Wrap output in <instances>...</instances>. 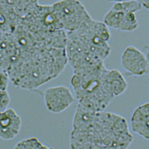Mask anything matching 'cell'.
I'll list each match as a JSON object with an SVG mask.
<instances>
[{
	"label": "cell",
	"mask_w": 149,
	"mask_h": 149,
	"mask_svg": "<svg viewBox=\"0 0 149 149\" xmlns=\"http://www.w3.org/2000/svg\"><path fill=\"white\" fill-rule=\"evenodd\" d=\"M51 7L61 28L66 32L77 30L92 18L79 0H58Z\"/></svg>",
	"instance_id": "277c9868"
},
{
	"label": "cell",
	"mask_w": 149,
	"mask_h": 149,
	"mask_svg": "<svg viewBox=\"0 0 149 149\" xmlns=\"http://www.w3.org/2000/svg\"><path fill=\"white\" fill-rule=\"evenodd\" d=\"M13 149H54L49 147L36 137H29L22 139L14 147Z\"/></svg>",
	"instance_id": "8fae6325"
},
{
	"label": "cell",
	"mask_w": 149,
	"mask_h": 149,
	"mask_svg": "<svg viewBox=\"0 0 149 149\" xmlns=\"http://www.w3.org/2000/svg\"><path fill=\"white\" fill-rule=\"evenodd\" d=\"M131 130L148 140L149 139V103L146 102L137 106L130 118Z\"/></svg>",
	"instance_id": "ba28073f"
},
{
	"label": "cell",
	"mask_w": 149,
	"mask_h": 149,
	"mask_svg": "<svg viewBox=\"0 0 149 149\" xmlns=\"http://www.w3.org/2000/svg\"><path fill=\"white\" fill-rule=\"evenodd\" d=\"M0 2L13 9L20 17L24 16L39 3L38 0H0Z\"/></svg>",
	"instance_id": "30bf717a"
},
{
	"label": "cell",
	"mask_w": 149,
	"mask_h": 149,
	"mask_svg": "<svg viewBox=\"0 0 149 149\" xmlns=\"http://www.w3.org/2000/svg\"><path fill=\"white\" fill-rule=\"evenodd\" d=\"M22 119L11 108L0 112V139L10 140L19 133L22 127Z\"/></svg>",
	"instance_id": "52a82bcc"
},
{
	"label": "cell",
	"mask_w": 149,
	"mask_h": 149,
	"mask_svg": "<svg viewBox=\"0 0 149 149\" xmlns=\"http://www.w3.org/2000/svg\"><path fill=\"white\" fill-rule=\"evenodd\" d=\"M43 99L49 112L59 113L71 106L74 101V96L69 87L59 85L45 89L43 93Z\"/></svg>",
	"instance_id": "5b68a950"
},
{
	"label": "cell",
	"mask_w": 149,
	"mask_h": 149,
	"mask_svg": "<svg viewBox=\"0 0 149 149\" xmlns=\"http://www.w3.org/2000/svg\"><path fill=\"white\" fill-rule=\"evenodd\" d=\"M103 79L105 87L114 98L123 94L127 88V80L122 73L116 69H107Z\"/></svg>",
	"instance_id": "9c48e42d"
},
{
	"label": "cell",
	"mask_w": 149,
	"mask_h": 149,
	"mask_svg": "<svg viewBox=\"0 0 149 149\" xmlns=\"http://www.w3.org/2000/svg\"><path fill=\"white\" fill-rule=\"evenodd\" d=\"M104 61L73 70L70 83L78 104L93 111H105L115 99L106 88Z\"/></svg>",
	"instance_id": "7a4b0ae2"
},
{
	"label": "cell",
	"mask_w": 149,
	"mask_h": 149,
	"mask_svg": "<svg viewBox=\"0 0 149 149\" xmlns=\"http://www.w3.org/2000/svg\"><path fill=\"white\" fill-rule=\"evenodd\" d=\"M105 1L108 2H122V1H129V0H105Z\"/></svg>",
	"instance_id": "7c38bea8"
},
{
	"label": "cell",
	"mask_w": 149,
	"mask_h": 149,
	"mask_svg": "<svg viewBox=\"0 0 149 149\" xmlns=\"http://www.w3.org/2000/svg\"><path fill=\"white\" fill-rule=\"evenodd\" d=\"M120 64L130 75L141 76L147 74L149 70L148 53L145 54L133 45H129L121 54Z\"/></svg>",
	"instance_id": "8992f818"
},
{
	"label": "cell",
	"mask_w": 149,
	"mask_h": 149,
	"mask_svg": "<svg viewBox=\"0 0 149 149\" xmlns=\"http://www.w3.org/2000/svg\"><path fill=\"white\" fill-rule=\"evenodd\" d=\"M133 137L126 119L108 111L77 104L72 119L70 149H128Z\"/></svg>",
	"instance_id": "6da1fadb"
},
{
	"label": "cell",
	"mask_w": 149,
	"mask_h": 149,
	"mask_svg": "<svg viewBox=\"0 0 149 149\" xmlns=\"http://www.w3.org/2000/svg\"><path fill=\"white\" fill-rule=\"evenodd\" d=\"M67 40L80 51L94 59L104 61L111 48L108 41L111 37L109 29L102 22L93 19L77 30L66 32Z\"/></svg>",
	"instance_id": "3957f363"
}]
</instances>
